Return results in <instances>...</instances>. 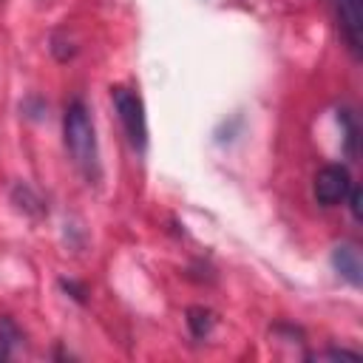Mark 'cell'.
I'll return each mask as SVG.
<instances>
[{"label": "cell", "instance_id": "1", "mask_svg": "<svg viewBox=\"0 0 363 363\" xmlns=\"http://www.w3.org/2000/svg\"><path fill=\"white\" fill-rule=\"evenodd\" d=\"M62 136H65V147L74 159V164L85 173V179H96L99 176V150H96V130L91 122L88 108L74 99L65 108L62 116Z\"/></svg>", "mask_w": 363, "mask_h": 363}, {"label": "cell", "instance_id": "2", "mask_svg": "<svg viewBox=\"0 0 363 363\" xmlns=\"http://www.w3.org/2000/svg\"><path fill=\"white\" fill-rule=\"evenodd\" d=\"M111 102L116 108V116L125 128L128 142L136 150H145V145H147V119H145V105H142L139 94H133L125 85H116V88H111Z\"/></svg>", "mask_w": 363, "mask_h": 363}, {"label": "cell", "instance_id": "3", "mask_svg": "<svg viewBox=\"0 0 363 363\" xmlns=\"http://www.w3.org/2000/svg\"><path fill=\"white\" fill-rule=\"evenodd\" d=\"M349 187H352V179H349V170L343 164H326L315 173V199L318 204L323 207H335L340 201H346L349 196Z\"/></svg>", "mask_w": 363, "mask_h": 363}, {"label": "cell", "instance_id": "4", "mask_svg": "<svg viewBox=\"0 0 363 363\" xmlns=\"http://www.w3.org/2000/svg\"><path fill=\"white\" fill-rule=\"evenodd\" d=\"M335 14L340 34L354 57H360L363 45V0H335Z\"/></svg>", "mask_w": 363, "mask_h": 363}, {"label": "cell", "instance_id": "5", "mask_svg": "<svg viewBox=\"0 0 363 363\" xmlns=\"http://www.w3.org/2000/svg\"><path fill=\"white\" fill-rule=\"evenodd\" d=\"M332 261H335V269H337L349 284H354V286L360 284V269H363V264H360V252H357L354 244H337Z\"/></svg>", "mask_w": 363, "mask_h": 363}, {"label": "cell", "instance_id": "6", "mask_svg": "<svg viewBox=\"0 0 363 363\" xmlns=\"http://www.w3.org/2000/svg\"><path fill=\"white\" fill-rule=\"evenodd\" d=\"M187 326H190V332H193L196 337H204V335L210 332V326H213V318H210L207 309L193 306V309L187 312Z\"/></svg>", "mask_w": 363, "mask_h": 363}, {"label": "cell", "instance_id": "7", "mask_svg": "<svg viewBox=\"0 0 363 363\" xmlns=\"http://www.w3.org/2000/svg\"><path fill=\"white\" fill-rule=\"evenodd\" d=\"M349 207H352V216L360 221V187H349Z\"/></svg>", "mask_w": 363, "mask_h": 363}]
</instances>
